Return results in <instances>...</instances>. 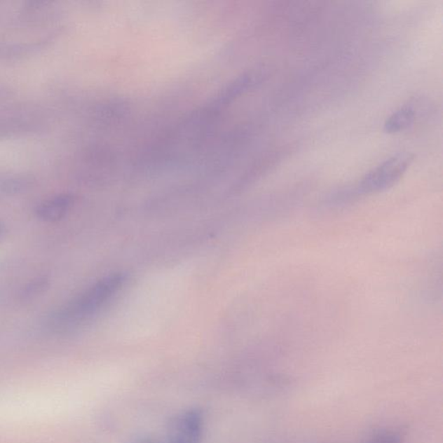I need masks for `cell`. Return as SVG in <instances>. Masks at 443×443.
<instances>
[{"label":"cell","mask_w":443,"mask_h":443,"mask_svg":"<svg viewBox=\"0 0 443 443\" xmlns=\"http://www.w3.org/2000/svg\"><path fill=\"white\" fill-rule=\"evenodd\" d=\"M204 416L198 409L179 413L170 423L168 443H201Z\"/></svg>","instance_id":"3"},{"label":"cell","mask_w":443,"mask_h":443,"mask_svg":"<svg viewBox=\"0 0 443 443\" xmlns=\"http://www.w3.org/2000/svg\"><path fill=\"white\" fill-rule=\"evenodd\" d=\"M413 161L414 156L409 153H398L388 158L368 172L354 186L357 197L390 189L405 175Z\"/></svg>","instance_id":"2"},{"label":"cell","mask_w":443,"mask_h":443,"mask_svg":"<svg viewBox=\"0 0 443 443\" xmlns=\"http://www.w3.org/2000/svg\"><path fill=\"white\" fill-rule=\"evenodd\" d=\"M71 200L66 196L55 198L43 203L39 209V215L47 221H55L62 219L67 212Z\"/></svg>","instance_id":"5"},{"label":"cell","mask_w":443,"mask_h":443,"mask_svg":"<svg viewBox=\"0 0 443 443\" xmlns=\"http://www.w3.org/2000/svg\"><path fill=\"white\" fill-rule=\"evenodd\" d=\"M416 112L411 104H405L387 118L383 130L387 134H397L406 130L415 123Z\"/></svg>","instance_id":"4"},{"label":"cell","mask_w":443,"mask_h":443,"mask_svg":"<svg viewBox=\"0 0 443 443\" xmlns=\"http://www.w3.org/2000/svg\"><path fill=\"white\" fill-rule=\"evenodd\" d=\"M365 443H402V435L400 431L385 430L372 435Z\"/></svg>","instance_id":"6"},{"label":"cell","mask_w":443,"mask_h":443,"mask_svg":"<svg viewBox=\"0 0 443 443\" xmlns=\"http://www.w3.org/2000/svg\"><path fill=\"white\" fill-rule=\"evenodd\" d=\"M125 282L123 274L107 276L100 280L59 312L55 317V326L74 327L90 320L114 300Z\"/></svg>","instance_id":"1"}]
</instances>
